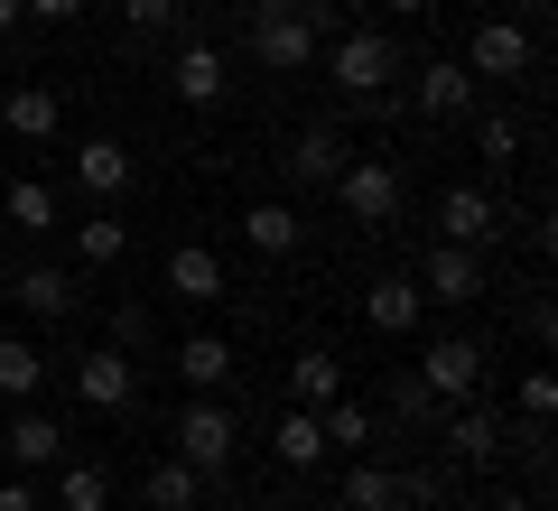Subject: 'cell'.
<instances>
[{
  "label": "cell",
  "mask_w": 558,
  "mask_h": 511,
  "mask_svg": "<svg viewBox=\"0 0 558 511\" xmlns=\"http://www.w3.org/2000/svg\"><path fill=\"white\" fill-rule=\"evenodd\" d=\"M252 57L270 75H307L317 65V0H252Z\"/></svg>",
  "instance_id": "6da1fadb"
},
{
  "label": "cell",
  "mask_w": 558,
  "mask_h": 511,
  "mask_svg": "<svg viewBox=\"0 0 558 511\" xmlns=\"http://www.w3.org/2000/svg\"><path fill=\"white\" fill-rule=\"evenodd\" d=\"M326 75H336V94L381 102V84L400 75V47L381 38V28H344V38H336V57H326Z\"/></svg>",
  "instance_id": "7a4b0ae2"
},
{
  "label": "cell",
  "mask_w": 558,
  "mask_h": 511,
  "mask_svg": "<svg viewBox=\"0 0 558 511\" xmlns=\"http://www.w3.org/2000/svg\"><path fill=\"white\" fill-rule=\"evenodd\" d=\"M233 447H242L233 410H223L215 391H196V400L178 410V465H196V474H223V465H233Z\"/></svg>",
  "instance_id": "3957f363"
},
{
  "label": "cell",
  "mask_w": 558,
  "mask_h": 511,
  "mask_svg": "<svg viewBox=\"0 0 558 511\" xmlns=\"http://www.w3.org/2000/svg\"><path fill=\"white\" fill-rule=\"evenodd\" d=\"M336 205L354 223H391L400 215V168H391V158H344V168H336Z\"/></svg>",
  "instance_id": "277c9868"
},
{
  "label": "cell",
  "mask_w": 558,
  "mask_h": 511,
  "mask_svg": "<svg viewBox=\"0 0 558 511\" xmlns=\"http://www.w3.org/2000/svg\"><path fill=\"white\" fill-rule=\"evenodd\" d=\"M475 381H484V344H465V334H438V344H428V363H418V391L438 400H475Z\"/></svg>",
  "instance_id": "5b68a950"
},
{
  "label": "cell",
  "mask_w": 558,
  "mask_h": 511,
  "mask_svg": "<svg viewBox=\"0 0 558 511\" xmlns=\"http://www.w3.org/2000/svg\"><path fill=\"white\" fill-rule=\"evenodd\" d=\"M475 94H484V84L465 75V57H428V65H418V84H410V102L428 121H465V112H475Z\"/></svg>",
  "instance_id": "8992f818"
},
{
  "label": "cell",
  "mask_w": 558,
  "mask_h": 511,
  "mask_svg": "<svg viewBox=\"0 0 558 511\" xmlns=\"http://www.w3.org/2000/svg\"><path fill=\"white\" fill-rule=\"evenodd\" d=\"M438 233L457 242V252H484V242H502V205L484 196V186H447L438 196Z\"/></svg>",
  "instance_id": "52a82bcc"
},
{
  "label": "cell",
  "mask_w": 558,
  "mask_h": 511,
  "mask_svg": "<svg viewBox=\"0 0 558 511\" xmlns=\"http://www.w3.org/2000/svg\"><path fill=\"white\" fill-rule=\"evenodd\" d=\"M410 279H418V297H428V307H465V297L484 289V260H475V252H457V242H438V252L418 260Z\"/></svg>",
  "instance_id": "ba28073f"
},
{
  "label": "cell",
  "mask_w": 558,
  "mask_h": 511,
  "mask_svg": "<svg viewBox=\"0 0 558 511\" xmlns=\"http://www.w3.org/2000/svg\"><path fill=\"white\" fill-rule=\"evenodd\" d=\"M465 75H531V28L512 20H475V38H465Z\"/></svg>",
  "instance_id": "9c48e42d"
},
{
  "label": "cell",
  "mask_w": 558,
  "mask_h": 511,
  "mask_svg": "<svg viewBox=\"0 0 558 511\" xmlns=\"http://www.w3.org/2000/svg\"><path fill=\"white\" fill-rule=\"evenodd\" d=\"M279 168H289V186H336V168H344V131H336V121H307V131L279 149Z\"/></svg>",
  "instance_id": "30bf717a"
},
{
  "label": "cell",
  "mask_w": 558,
  "mask_h": 511,
  "mask_svg": "<svg viewBox=\"0 0 558 511\" xmlns=\"http://www.w3.org/2000/svg\"><path fill=\"white\" fill-rule=\"evenodd\" d=\"M223 289H233V270H223L215 242H178V252H168V297H196V307H215Z\"/></svg>",
  "instance_id": "8fae6325"
},
{
  "label": "cell",
  "mask_w": 558,
  "mask_h": 511,
  "mask_svg": "<svg viewBox=\"0 0 558 511\" xmlns=\"http://www.w3.org/2000/svg\"><path fill=\"white\" fill-rule=\"evenodd\" d=\"M447 455H457V465H494V455H512V437H502V410H484V400H457V418H447Z\"/></svg>",
  "instance_id": "7c38bea8"
},
{
  "label": "cell",
  "mask_w": 558,
  "mask_h": 511,
  "mask_svg": "<svg viewBox=\"0 0 558 511\" xmlns=\"http://www.w3.org/2000/svg\"><path fill=\"white\" fill-rule=\"evenodd\" d=\"M131 344H94V354L75 363V391L94 400V410H131Z\"/></svg>",
  "instance_id": "4fadbf2b"
},
{
  "label": "cell",
  "mask_w": 558,
  "mask_h": 511,
  "mask_svg": "<svg viewBox=\"0 0 558 511\" xmlns=\"http://www.w3.org/2000/svg\"><path fill=\"white\" fill-rule=\"evenodd\" d=\"M363 316H373V334H410L418 316H428V297H418L410 270H381L373 289H363Z\"/></svg>",
  "instance_id": "5bb4252c"
},
{
  "label": "cell",
  "mask_w": 558,
  "mask_h": 511,
  "mask_svg": "<svg viewBox=\"0 0 558 511\" xmlns=\"http://www.w3.org/2000/svg\"><path fill=\"white\" fill-rule=\"evenodd\" d=\"M0 455H20V465H65V428L38 410V400H20V418L0 428Z\"/></svg>",
  "instance_id": "9a60e30c"
},
{
  "label": "cell",
  "mask_w": 558,
  "mask_h": 511,
  "mask_svg": "<svg viewBox=\"0 0 558 511\" xmlns=\"http://www.w3.org/2000/svg\"><path fill=\"white\" fill-rule=\"evenodd\" d=\"M75 178L94 186L102 205H112V196H131V178H140V158L121 149V139H75Z\"/></svg>",
  "instance_id": "2e32d148"
},
{
  "label": "cell",
  "mask_w": 558,
  "mask_h": 511,
  "mask_svg": "<svg viewBox=\"0 0 558 511\" xmlns=\"http://www.w3.org/2000/svg\"><path fill=\"white\" fill-rule=\"evenodd\" d=\"M168 84H178V102H223V84H233V65L215 57V47H178V65H168Z\"/></svg>",
  "instance_id": "e0dca14e"
},
{
  "label": "cell",
  "mask_w": 558,
  "mask_h": 511,
  "mask_svg": "<svg viewBox=\"0 0 558 511\" xmlns=\"http://www.w3.org/2000/svg\"><path fill=\"white\" fill-rule=\"evenodd\" d=\"M10 297H20L28 316H57V326H65V316L84 307V289H75V270H20V279H10Z\"/></svg>",
  "instance_id": "ac0fdd59"
},
{
  "label": "cell",
  "mask_w": 558,
  "mask_h": 511,
  "mask_svg": "<svg viewBox=\"0 0 558 511\" xmlns=\"http://www.w3.org/2000/svg\"><path fill=\"white\" fill-rule=\"evenodd\" d=\"M57 121H65V102L47 94V84H20L10 112H0V139H57Z\"/></svg>",
  "instance_id": "d6986e66"
},
{
  "label": "cell",
  "mask_w": 558,
  "mask_h": 511,
  "mask_svg": "<svg viewBox=\"0 0 558 511\" xmlns=\"http://www.w3.org/2000/svg\"><path fill=\"white\" fill-rule=\"evenodd\" d=\"M289 400H299V410H326V400H344V363L326 354V344H307V354L289 363Z\"/></svg>",
  "instance_id": "ffe728a7"
},
{
  "label": "cell",
  "mask_w": 558,
  "mask_h": 511,
  "mask_svg": "<svg viewBox=\"0 0 558 511\" xmlns=\"http://www.w3.org/2000/svg\"><path fill=\"white\" fill-rule=\"evenodd\" d=\"M178 381L186 391H223V381H233V344H223V334H186L178 344Z\"/></svg>",
  "instance_id": "44dd1931"
},
{
  "label": "cell",
  "mask_w": 558,
  "mask_h": 511,
  "mask_svg": "<svg viewBox=\"0 0 558 511\" xmlns=\"http://www.w3.org/2000/svg\"><path fill=\"white\" fill-rule=\"evenodd\" d=\"M242 242H252V252H299V205H279V196H260L252 215H242Z\"/></svg>",
  "instance_id": "7402d4cb"
},
{
  "label": "cell",
  "mask_w": 558,
  "mask_h": 511,
  "mask_svg": "<svg viewBox=\"0 0 558 511\" xmlns=\"http://www.w3.org/2000/svg\"><path fill=\"white\" fill-rule=\"evenodd\" d=\"M140 502H149V511H196V502H205V474L168 455V465H149V484H140Z\"/></svg>",
  "instance_id": "603a6c76"
},
{
  "label": "cell",
  "mask_w": 558,
  "mask_h": 511,
  "mask_svg": "<svg viewBox=\"0 0 558 511\" xmlns=\"http://www.w3.org/2000/svg\"><path fill=\"white\" fill-rule=\"evenodd\" d=\"M38 381H47V354L28 334H0V400H38Z\"/></svg>",
  "instance_id": "cb8c5ba5"
},
{
  "label": "cell",
  "mask_w": 558,
  "mask_h": 511,
  "mask_svg": "<svg viewBox=\"0 0 558 511\" xmlns=\"http://www.w3.org/2000/svg\"><path fill=\"white\" fill-rule=\"evenodd\" d=\"M0 223H10V233H47V223H57V186L10 178V196H0Z\"/></svg>",
  "instance_id": "d4e9b609"
},
{
  "label": "cell",
  "mask_w": 558,
  "mask_h": 511,
  "mask_svg": "<svg viewBox=\"0 0 558 511\" xmlns=\"http://www.w3.org/2000/svg\"><path fill=\"white\" fill-rule=\"evenodd\" d=\"M344 511H400V474L391 465H344Z\"/></svg>",
  "instance_id": "484cf974"
},
{
  "label": "cell",
  "mask_w": 558,
  "mask_h": 511,
  "mask_svg": "<svg viewBox=\"0 0 558 511\" xmlns=\"http://www.w3.org/2000/svg\"><path fill=\"white\" fill-rule=\"evenodd\" d=\"M102 502H112L102 465H57V511H102Z\"/></svg>",
  "instance_id": "4316f807"
},
{
  "label": "cell",
  "mask_w": 558,
  "mask_h": 511,
  "mask_svg": "<svg viewBox=\"0 0 558 511\" xmlns=\"http://www.w3.org/2000/svg\"><path fill=\"white\" fill-rule=\"evenodd\" d=\"M317 455H326V428H317V410H289V418H279V465H317Z\"/></svg>",
  "instance_id": "83f0119b"
},
{
  "label": "cell",
  "mask_w": 558,
  "mask_h": 511,
  "mask_svg": "<svg viewBox=\"0 0 558 511\" xmlns=\"http://www.w3.org/2000/svg\"><path fill=\"white\" fill-rule=\"evenodd\" d=\"M75 252L102 270V260H121V252H131V223H121V215H84V223H75Z\"/></svg>",
  "instance_id": "f1b7e54d"
},
{
  "label": "cell",
  "mask_w": 558,
  "mask_h": 511,
  "mask_svg": "<svg viewBox=\"0 0 558 511\" xmlns=\"http://www.w3.org/2000/svg\"><path fill=\"white\" fill-rule=\"evenodd\" d=\"M317 428H326V447H373V410L363 400H326Z\"/></svg>",
  "instance_id": "f546056e"
},
{
  "label": "cell",
  "mask_w": 558,
  "mask_h": 511,
  "mask_svg": "<svg viewBox=\"0 0 558 511\" xmlns=\"http://www.w3.org/2000/svg\"><path fill=\"white\" fill-rule=\"evenodd\" d=\"M428 410H438V400L418 391V373H400L391 381V418H400V428H428Z\"/></svg>",
  "instance_id": "4dcf8cb0"
},
{
  "label": "cell",
  "mask_w": 558,
  "mask_h": 511,
  "mask_svg": "<svg viewBox=\"0 0 558 511\" xmlns=\"http://www.w3.org/2000/svg\"><path fill=\"white\" fill-rule=\"evenodd\" d=\"M475 149L494 158V168H512V158H521V131H512V121L494 112V121H484V131H475Z\"/></svg>",
  "instance_id": "1f68e13d"
},
{
  "label": "cell",
  "mask_w": 558,
  "mask_h": 511,
  "mask_svg": "<svg viewBox=\"0 0 558 511\" xmlns=\"http://www.w3.org/2000/svg\"><path fill=\"white\" fill-rule=\"evenodd\" d=\"M121 10H131V28H149V38H159V28H178L186 0H121Z\"/></svg>",
  "instance_id": "d6a6232c"
},
{
  "label": "cell",
  "mask_w": 558,
  "mask_h": 511,
  "mask_svg": "<svg viewBox=\"0 0 558 511\" xmlns=\"http://www.w3.org/2000/svg\"><path fill=\"white\" fill-rule=\"evenodd\" d=\"M521 410H531V428H539V418L558 410V381L549 373H521Z\"/></svg>",
  "instance_id": "836d02e7"
},
{
  "label": "cell",
  "mask_w": 558,
  "mask_h": 511,
  "mask_svg": "<svg viewBox=\"0 0 558 511\" xmlns=\"http://www.w3.org/2000/svg\"><path fill=\"white\" fill-rule=\"evenodd\" d=\"M75 10H84V0H28V20H47V28H57V20H75Z\"/></svg>",
  "instance_id": "e575fe53"
},
{
  "label": "cell",
  "mask_w": 558,
  "mask_h": 511,
  "mask_svg": "<svg viewBox=\"0 0 558 511\" xmlns=\"http://www.w3.org/2000/svg\"><path fill=\"white\" fill-rule=\"evenodd\" d=\"M0 511H38V492H28V484H0Z\"/></svg>",
  "instance_id": "d590c367"
},
{
  "label": "cell",
  "mask_w": 558,
  "mask_h": 511,
  "mask_svg": "<svg viewBox=\"0 0 558 511\" xmlns=\"http://www.w3.org/2000/svg\"><path fill=\"white\" fill-rule=\"evenodd\" d=\"M381 10H400V20H428V10H438V0H381Z\"/></svg>",
  "instance_id": "8d00e7d4"
},
{
  "label": "cell",
  "mask_w": 558,
  "mask_h": 511,
  "mask_svg": "<svg viewBox=\"0 0 558 511\" xmlns=\"http://www.w3.org/2000/svg\"><path fill=\"white\" fill-rule=\"evenodd\" d=\"M28 20V0H0V38H10V28H20Z\"/></svg>",
  "instance_id": "74e56055"
},
{
  "label": "cell",
  "mask_w": 558,
  "mask_h": 511,
  "mask_svg": "<svg viewBox=\"0 0 558 511\" xmlns=\"http://www.w3.org/2000/svg\"><path fill=\"white\" fill-rule=\"evenodd\" d=\"M484 511H539V502H521V492H494V502H484Z\"/></svg>",
  "instance_id": "f35d334b"
},
{
  "label": "cell",
  "mask_w": 558,
  "mask_h": 511,
  "mask_svg": "<svg viewBox=\"0 0 558 511\" xmlns=\"http://www.w3.org/2000/svg\"><path fill=\"white\" fill-rule=\"evenodd\" d=\"M233 511H260V502H233Z\"/></svg>",
  "instance_id": "ab89813d"
}]
</instances>
